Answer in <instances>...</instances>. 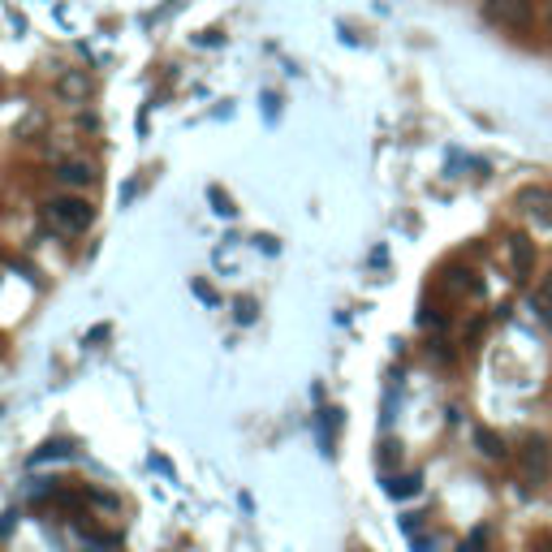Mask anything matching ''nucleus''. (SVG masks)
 <instances>
[{"mask_svg": "<svg viewBox=\"0 0 552 552\" xmlns=\"http://www.w3.org/2000/svg\"><path fill=\"white\" fill-rule=\"evenodd\" d=\"M514 260H518V268L522 272H531V263H535V255H531V246L518 237V246H514Z\"/></svg>", "mask_w": 552, "mask_h": 552, "instance_id": "obj_3", "label": "nucleus"}, {"mask_svg": "<svg viewBox=\"0 0 552 552\" xmlns=\"http://www.w3.org/2000/svg\"><path fill=\"white\" fill-rule=\"evenodd\" d=\"M544 22H548V31H552V0H544Z\"/></svg>", "mask_w": 552, "mask_h": 552, "instance_id": "obj_6", "label": "nucleus"}, {"mask_svg": "<svg viewBox=\"0 0 552 552\" xmlns=\"http://www.w3.org/2000/svg\"><path fill=\"white\" fill-rule=\"evenodd\" d=\"M43 221L57 229V233H82V229H91V221H96V207L78 195H57V198H48Z\"/></svg>", "mask_w": 552, "mask_h": 552, "instance_id": "obj_1", "label": "nucleus"}, {"mask_svg": "<svg viewBox=\"0 0 552 552\" xmlns=\"http://www.w3.org/2000/svg\"><path fill=\"white\" fill-rule=\"evenodd\" d=\"M393 492H397V496H410V492H419V479H401Z\"/></svg>", "mask_w": 552, "mask_h": 552, "instance_id": "obj_5", "label": "nucleus"}, {"mask_svg": "<svg viewBox=\"0 0 552 552\" xmlns=\"http://www.w3.org/2000/svg\"><path fill=\"white\" fill-rule=\"evenodd\" d=\"M57 177H61L66 186H87V182H91V168H87V164H61Z\"/></svg>", "mask_w": 552, "mask_h": 552, "instance_id": "obj_2", "label": "nucleus"}, {"mask_svg": "<svg viewBox=\"0 0 552 552\" xmlns=\"http://www.w3.org/2000/svg\"><path fill=\"white\" fill-rule=\"evenodd\" d=\"M479 445H487V457H501L505 449H501V440L492 436V431H479Z\"/></svg>", "mask_w": 552, "mask_h": 552, "instance_id": "obj_4", "label": "nucleus"}]
</instances>
